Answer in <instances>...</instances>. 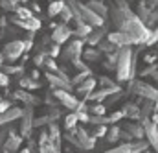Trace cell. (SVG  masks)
Instances as JSON below:
<instances>
[{"label":"cell","mask_w":158,"mask_h":153,"mask_svg":"<svg viewBox=\"0 0 158 153\" xmlns=\"http://www.w3.org/2000/svg\"><path fill=\"white\" fill-rule=\"evenodd\" d=\"M109 15H110V20H112L114 28L118 32L131 35L136 41V44H143L145 39L151 33L149 26H145L140 20V17L131 9L127 0H114L110 9H109Z\"/></svg>","instance_id":"1"},{"label":"cell","mask_w":158,"mask_h":153,"mask_svg":"<svg viewBox=\"0 0 158 153\" xmlns=\"http://www.w3.org/2000/svg\"><path fill=\"white\" fill-rule=\"evenodd\" d=\"M136 59H138V52H132L131 46H119L118 48L116 67H114L118 81L134 79V74H136Z\"/></svg>","instance_id":"2"},{"label":"cell","mask_w":158,"mask_h":153,"mask_svg":"<svg viewBox=\"0 0 158 153\" xmlns=\"http://www.w3.org/2000/svg\"><path fill=\"white\" fill-rule=\"evenodd\" d=\"M64 2H66L68 7L72 9V17H74V22H76V24L85 22V24H88V26H92V28L103 26V20H105V19H101L99 15H96L86 4H83V2H79V0H64Z\"/></svg>","instance_id":"3"},{"label":"cell","mask_w":158,"mask_h":153,"mask_svg":"<svg viewBox=\"0 0 158 153\" xmlns=\"http://www.w3.org/2000/svg\"><path fill=\"white\" fill-rule=\"evenodd\" d=\"M66 140L70 144H74L76 148H79V150H92L96 146V138L92 135H88L83 127H77V125L72 127V129H68Z\"/></svg>","instance_id":"4"},{"label":"cell","mask_w":158,"mask_h":153,"mask_svg":"<svg viewBox=\"0 0 158 153\" xmlns=\"http://www.w3.org/2000/svg\"><path fill=\"white\" fill-rule=\"evenodd\" d=\"M129 92L143 98V100H151L158 103V89H155L153 85L145 83V81H132L131 79V87H129Z\"/></svg>","instance_id":"5"},{"label":"cell","mask_w":158,"mask_h":153,"mask_svg":"<svg viewBox=\"0 0 158 153\" xmlns=\"http://www.w3.org/2000/svg\"><path fill=\"white\" fill-rule=\"evenodd\" d=\"M140 124L143 127V137L147 138V144L153 146L155 153H158V125L151 118H142Z\"/></svg>","instance_id":"6"},{"label":"cell","mask_w":158,"mask_h":153,"mask_svg":"<svg viewBox=\"0 0 158 153\" xmlns=\"http://www.w3.org/2000/svg\"><path fill=\"white\" fill-rule=\"evenodd\" d=\"M147 150V142L143 140H131V142H125V144H119L112 150H107L103 153H142Z\"/></svg>","instance_id":"7"},{"label":"cell","mask_w":158,"mask_h":153,"mask_svg":"<svg viewBox=\"0 0 158 153\" xmlns=\"http://www.w3.org/2000/svg\"><path fill=\"white\" fill-rule=\"evenodd\" d=\"M24 52V42L22 41H11L4 46L2 50V55H4V61H17Z\"/></svg>","instance_id":"8"},{"label":"cell","mask_w":158,"mask_h":153,"mask_svg":"<svg viewBox=\"0 0 158 153\" xmlns=\"http://www.w3.org/2000/svg\"><path fill=\"white\" fill-rule=\"evenodd\" d=\"M22 124H20V137L22 138H26V137H30L31 135V129H33V105H26V107H22Z\"/></svg>","instance_id":"9"},{"label":"cell","mask_w":158,"mask_h":153,"mask_svg":"<svg viewBox=\"0 0 158 153\" xmlns=\"http://www.w3.org/2000/svg\"><path fill=\"white\" fill-rule=\"evenodd\" d=\"M52 96H55L66 109H72V111H76L79 105V100L70 92V90H63V89H53V92H52Z\"/></svg>","instance_id":"10"},{"label":"cell","mask_w":158,"mask_h":153,"mask_svg":"<svg viewBox=\"0 0 158 153\" xmlns=\"http://www.w3.org/2000/svg\"><path fill=\"white\" fill-rule=\"evenodd\" d=\"M9 20H11L15 26H19V28H24V30H28V32H35V30H39V28H40V20L37 19V17L24 19V17H19L17 13H13V15L9 17Z\"/></svg>","instance_id":"11"},{"label":"cell","mask_w":158,"mask_h":153,"mask_svg":"<svg viewBox=\"0 0 158 153\" xmlns=\"http://www.w3.org/2000/svg\"><path fill=\"white\" fill-rule=\"evenodd\" d=\"M46 79L50 81V85L53 89H63V90H70L72 92V83L68 76H59L55 72H46Z\"/></svg>","instance_id":"12"},{"label":"cell","mask_w":158,"mask_h":153,"mask_svg":"<svg viewBox=\"0 0 158 153\" xmlns=\"http://www.w3.org/2000/svg\"><path fill=\"white\" fill-rule=\"evenodd\" d=\"M20 144H22V137L17 135L15 131H9L7 137H6V142H4L2 150H4V153H17L19 148H20Z\"/></svg>","instance_id":"13"},{"label":"cell","mask_w":158,"mask_h":153,"mask_svg":"<svg viewBox=\"0 0 158 153\" xmlns=\"http://www.w3.org/2000/svg\"><path fill=\"white\" fill-rule=\"evenodd\" d=\"M39 153H61V148H57V146L50 140V137H48L46 129H42V131H40V137H39Z\"/></svg>","instance_id":"14"},{"label":"cell","mask_w":158,"mask_h":153,"mask_svg":"<svg viewBox=\"0 0 158 153\" xmlns=\"http://www.w3.org/2000/svg\"><path fill=\"white\" fill-rule=\"evenodd\" d=\"M107 39L110 41V42H114L116 46H132V44H136V41L131 37V35H127V33H123V32H110V33H107Z\"/></svg>","instance_id":"15"},{"label":"cell","mask_w":158,"mask_h":153,"mask_svg":"<svg viewBox=\"0 0 158 153\" xmlns=\"http://www.w3.org/2000/svg\"><path fill=\"white\" fill-rule=\"evenodd\" d=\"M121 89L116 87V89H109V87H101L99 90H92V92H88L86 96H85V100H92V102H103V100H107L110 94H114V92H119Z\"/></svg>","instance_id":"16"},{"label":"cell","mask_w":158,"mask_h":153,"mask_svg":"<svg viewBox=\"0 0 158 153\" xmlns=\"http://www.w3.org/2000/svg\"><path fill=\"white\" fill-rule=\"evenodd\" d=\"M70 35H72V30L66 24H55L53 33H52V41L57 42V44H63V42H66L70 39Z\"/></svg>","instance_id":"17"},{"label":"cell","mask_w":158,"mask_h":153,"mask_svg":"<svg viewBox=\"0 0 158 153\" xmlns=\"http://www.w3.org/2000/svg\"><path fill=\"white\" fill-rule=\"evenodd\" d=\"M83 54V41H72L66 48H64V59L66 61H74V59H79Z\"/></svg>","instance_id":"18"},{"label":"cell","mask_w":158,"mask_h":153,"mask_svg":"<svg viewBox=\"0 0 158 153\" xmlns=\"http://www.w3.org/2000/svg\"><path fill=\"white\" fill-rule=\"evenodd\" d=\"M20 115H22V107H9V109L2 111L0 113V125H7L13 120H19Z\"/></svg>","instance_id":"19"},{"label":"cell","mask_w":158,"mask_h":153,"mask_svg":"<svg viewBox=\"0 0 158 153\" xmlns=\"http://www.w3.org/2000/svg\"><path fill=\"white\" fill-rule=\"evenodd\" d=\"M86 6H88L96 15H99L101 19H107V15H109V7L103 4V0H90V2H86Z\"/></svg>","instance_id":"20"},{"label":"cell","mask_w":158,"mask_h":153,"mask_svg":"<svg viewBox=\"0 0 158 153\" xmlns=\"http://www.w3.org/2000/svg\"><path fill=\"white\" fill-rule=\"evenodd\" d=\"M96 85H98V79H94V77L88 76V77H85V79L77 85V92H79V94H83V96H86L88 92H92V90H94V87H96Z\"/></svg>","instance_id":"21"},{"label":"cell","mask_w":158,"mask_h":153,"mask_svg":"<svg viewBox=\"0 0 158 153\" xmlns=\"http://www.w3.org/2000/svg\"><path fill=\"white\" fill-rule=\"evenodd\" d=\"M48 137H50V140L57 146V148H61V133H59V125L55 124V122H50L48 124Z\"/></svg>","instance_id":"22"},{"label":"cell","mask_w":158,"mask_h":153,"mask_svg":"<svg viewBox=\"0 0 158 153\" xmlns=\"http://www.w3.org/2000/svg\"><path fill=\"white\" fill-rule=\"evenodd\" d=\"M105 33H107V30H105L103 26H99V30H96V32H92V30H90V33H88L85 39H86V42H88L90 46H96L98 42H101V39H103Z\"/></svg>","instance_id":"23"},{"label":"cell","mask_w":158,"mask_h":153,"mask_svg":"<svg viewBox=\"0 0 158 153\" xmlns=\"http://www.w3.org/2000/svg\"><path fill=\"white\" fill-rule=\"evenodd\" d=\"M121 113H123V116H127V118L138 120L140 118V105H136V103H125L123 109H121Z\"/></svg>","instance_id":"24"},{"label":"cell","mask_w":158,"mask_h":153,"mask_svg":"<svg viewBox=\"0 0 158 153\" xmlns=\"http://www.w3.org/2000/svg\"><path fill=\"white\" fill-rule=\"evenodd\" d=\"M125 131H129V133L132 135V138H138V140L143 138V127H142V124H132V122H129V124H125Z\"/></svg>","instance_id":"25"},{"label":"cell","mask_w":158,"mask_h":153,"mask_svg":"<svg viewBox=\"0 0 158 153\" xmlns=\"http://www.w3.org/2000/svg\"><path fill=\"white\" fill-rule=\"evenodd\" d=\"M15 98H17V100H22L26 105H37V103H39V100H37L33 94L26 92V90H17V92H15Z\"/></svg>","instance_id":"26"},{"label":"cell","mask_w":158,"mask_h":153,"mask_svg":"<svg viewBox=\"0 0 158 153\" xmlns=\"http://www.w3.org/2000/svg\"><path fill=\"white\" fill-rule=\"evenodd\" d=\"M153 113H155V102L145 100V102L142 103V107H140V120H142V118H151Z\"/></svg>","instance_id":"27"},{"label":"cell","mask_w":158,"mask_h":153,"mask_svg":"<svg viewBox=\"0 0 158 153\" xmlns=\"http://www.w3.org/2000/svg\"><path fill=\"white\" fill-rule=\"evenodd\" d=\"M149 15H151V7L142 0V2L138 4V17H140V20L145 24V22H147V19H149Z\"/></svg>","instance_id":"28"},{"label":"cell","mask_w":158,"mask_h":153,"mask_svg":"<svg viewBox=\"0 0 158 153\" xmlns=\"http://www.w3.org/2000/svg\"><path fill=\"white\" fill-rule=\"evenodd\" d=\"M88 122L92 125H107V124H110V118L105 115H92L88 116Z\"/></svg>","instance_id":"29"},{"label":"cell","mask_w":158,"mask_h":153,"mask_svg":"<svg viewBox=\"0 0 158 153\" xmlns=\"http://www.w3.org/2000/svg\"><path fill=\"white\" fill-rule=\"evenodd\" d=\"M90 30H92V26H88V24H85V22H79L77 28L72 32V35H77V37L85 39L88 33H90Z\"/></svg>","instance_id":"30"},{"label":"cell","mask_w":158,"mask_h":153,"mask_svg":"<svg viewBox=\"0 0 158 153\" xmlns=\"http://www.w3.org/2000/svg\"><path fill=\"white\" fill-rule=\"evenodd\" d=\"M20 87H22V89H28V90H33V89H39V83L33 81L31 76H24L20 79Z\"/></svg>","instance_id":"31"},{"label":"cell","mask_w":158,"mask_h":153,"mask_svg":"<svg viewBox=\"0 0 158 153\" xmlns=\"http://www.w3.org/2000/svg\"><path fill=\"white\" fill-rule=\"evenodd\" d=\"M63 6H64V0H53V2L50 4V7H48V15H50V17L59 15V11H61Z\"/></svg>","instance_id":"32"},{"label":"cell","mask_w":158,"mask_h":153,"mask_svg":"<svg viewBox=\"0 0 158 153\" xmlns=\"http://www.w3.org/2000/svg\"><path fill=\"white\" fill-rule=\"evenodd\" d=\"M98 44H99V52H105V54H112L114 50H118V46L114 42H110L109 39L103 41V42H98Z\"/></svg>","instance_id":"33"},{"label":"cell","mask_w":158,"mask_h":153,"mask_svg":"<svg viewBox=\"0 0 158 153\" xmlns=\"http://www.w3.org/2000/svg\"><path fill=\"white\" fill-rule=\"evenodd\" d=\"M77 113L76 111H72V115H68L66 118H64V127L66 129H72V127H76L77 125Z\"/></svg>","instance_id":"34"},{"label":"cell","mask_w":158,"mask_h":153,"mask_svg":"<svg viewBox=\"0 0 158 153\" xmlns=\"http://www.w3.org/2000/svg\"><path fill=\"white\" fill-rule=\"evenodd\" d=\"M0 6H2L6 11L15 13V9L19 7V0H0Z\"/></svg>","instance_id":"35"},{"label":"cell","mask_w":158,"mask_h":153,"mask_svg":"<svg viewBox=\"0 0 158 153\" xmlns=\"http://www.w3.org/2000/svg\"><path fill=\"white\" fill-rule=\"evenodd\" d=\"M107 140L109 142H116V140H119V129L116 127V125H112L110 129H107Z\"/></svg>","instance_id":"36"},{"label":"cell","mask_w":158,"mask_h":153,"mask_svg":"<svg viewBox=\"0 0 158 153\" xmlns=\"http://www.w3.org/2000/svg\"><path fill=\"white\" fill-rule=\"evenodd\" d=\"M15 13H17L19 17H24V19H31V17H35L33 11H31L30 7H22V6H19V7L15 9Z\"/></svg>","instance_id":"37"},{"label":"cell","mask_w":158,"mask_h":153,"mask_svg":"<svg viewBox=\"0 0 158 153\" xmlns=\"http://www.w3.org/2000/svg\"><path fill=\"white\" fill-rule=\"evenodd\" d=\"M59 15L63 17V20H64V22H68V20H72V19H74V17H72V9L68 7V4H66V2H64V6L61 7Z\"/></svg>","instance_id":"38"},{"label":"cell","mask_w":158,"mask_h":153,"mask_svg":"<svg viewBox=\"0 0 158 153\" xmlns=\"http://www.w3.org/2000/svg\"><path fill=\"white\" fill-rule=\"evenodd\" d=\"M0 70L4 72V74H20L22 72V67H9V65H0Z\"/></svg>","instance_id":"39"},{"label":"cell","mask_w":158,"mask_h":153,"mask_svg":"<svg viewBox=\"0 0 158 153\" xmlns=\"http://www.w3.org/2000/svg\"><path fill=\"white\" fill-rule=\"evenodd\" d=\"M158 42V28H155V30H151V33H149V37L145 39V46H153V44H156Z\"/></svg>","instance_id":"40"},{"label":"cell","mask_w":158,"mask_h":153,"mask_svg":"<svg viewBox=\"0 0 158 153\" xmlns=\"http://www.w3.org/2000/svg\"><path fill=\"white\" fill-rule=\"evenodd\" d=\"M99 85H101V87H109V89H116V87H119L118 83H114L110 77H107V76L99 77Z\"/></svg>","instance_id":"41"},{"label":"cell","mask_w":158,"mask_h":153,"mask_svg":"<svg viewBox=\"0 0 158 153\" xmlns=\"http://www.w3.org/2000/svg\"><path fill=\"white\" fill-rule=\"evenodd\" d=\"M81 55H85V57H86V61H94V59H98V57H99V50L90 48V50H85Z\"/></svg>","instance_id":"42"},{"label":"cell","mask_w":158,"mask_h":153,"mask_svg":"<svg viewBox=\"0 0 158 153\" xmlns=\"http://www.w3.org/2000/svg\"><path fill=\"white\" fill-rule=\"evenodd\" d=\"M88 76H90V70H81V72H79L74 79H70V83H72V85H79L85 77H88Z\"/></svg>","instance_id":"43"},{"label":"cell","mask_w":158,"mask_h":153,"mask_svg":"<svg viewBox=\"0 0 158 153\" xmlns=\"http://www.w3.org/2000/svg\"><path fill=\"white\" fill-rule=\"evenodd\" d=\"M107 133V125H94V131H92V137L98 138V137H103Z\"/></svg>","instance_id":"44"},{"label":"cell","mask_w":158,"mask_h":153,"mask_svg":"<svg viewBox=\"0 0 158 153\" xmlns=\"http://www.w3.org/2000/svg\"><path fill=\"white\" fill-rule=\"evenodd\" d=\"M156 67H158L156 63H149V67H145V68L142 70V76H143V77H145V76H151V74L156 70Z\"/></svg>","instance_id":"45"},{"label":"cell","mask_w":158,"mask_h":153,"mask_svg":"<svg viewBox=\"0 0 158 153\" xmlns=\"http://www.w3.org/2000/svg\"><path fill=\"white\" fill-rule=\"evenodd\" d=\"M105 109H107V107H105L103 103H98V105H94L90 111H92V115H105Z\"/></svg>","instance_id":"46"},{"label":"cell","mask_w":158,"mask_h":153,"mask_svg":"<svg viewBox=\"0 0 158 153\" xmlns=\"http://www.w3.org/2000/svg\"><path fill=\"white\" fill-rule=\"evenodd\" d=\"M72 67H76L77 70H90V68H88V67H86V65H85V63L81 61V57H79V59H74V61H72Z\"/></svg>","instance_id":"47"},{"label":"cell","mask_w":158,"mask_h":153,"mask_svg":"<svg viewBox=\"0 0 158 153\" xmlns=\"http://www.w3.org/2000/svg\"><path fill=\"white\" fill-rule=\"evenodd\" d=\"M7 133H9V131H7L6 127H2V125H0V150H2V146H4V142H6Z\"/></svg>","instance_id":"48"},{"label":"cell","mask_w":158,"mask_h":153,"mask_svg":"<svg viewBox=\"0 0 158 153\" xmlns=\"http://www.w3.org/2000/svg\"><path fill=\"white\" fill-rule=\"evenodd\" d=\"M119 140H125V142H131L132 140V135L129 131H119Z\"/></svg>","instance_id":"49"},{"label":"cell","mask_w":158,"mask_h":153,"mask_svg":"<svg viewBox=\"0 0 158 153\" xmlns=\"http://www.w3.org/2000/svg\"><path fill=\"white\" fill-rule=\"evenodd\" d=\"M109 118H110V124H114V122H118V120L123 118V113H121V111H116V113H112Z\"/></svg>","instance_id":"50"},{"label":"cell","mask_w":158,"mask_h":153,"mask_svg":"<svg viewBox=\"0 0 158 153\" xmlns=\"http://www.w3.org/2000/svg\"><path fill=\"white\" fill-rule=\"evenodd\" d=\"M7 83H9V77H7V74H4V72L0 70V87H7Z\"/></svg>","instance_id":"51"},{"label":"cell","mask_w":158,"mask_h":153,"mask_svg":"<svg viewBox=\"0 0 158 153\" xmlns=\"http://www.w3.org/2000/svg\"><path fill=\"white\" fill-rule=\"evenodd\" d=\"M77 113V120L79 122H88V115H86V111H76Z\"/></svg>","instance_id":"52"},{"label":"cell","mask_w":158,"mask_h":153,"mask_svg":"<svg viewBox=\"0 0 158 153\" xmlns=\"http://www.w3.org/2000/svg\"><path fill=\"white\" fill-rule=\"evenodd\" d=\"M55 55H59V44L57 42H53V46L50 48V57H55Z\"/></svg>","instance_id":"53"},{"label":"cell","mask_w":158,"mask_h":153,"mask_svg":"<svg viewBox=\"0 0 158 153\" xmlns=\"http://www.w3.org/2000/svg\"><path fill=\"white\" fill-rule=\"evenodd\" d=\"M9 107H11V103H9L7 100H0V113L6 111V109H9Z\"/></svg>","instance_id":"54"},{"label":"cell","mask_w":158,"mask_h":153,"mask_svg":"<svg viewBox=\"0 0 158 153\" xmlns=\"http://www.w3.org/2000/svg\"><path fill=\"white\" fill-rule=\"evenodd\" d=\"M44 59H46V55H44V54H39V55L35 57V63H37V67H42V65H44Z\"/></svg>","instance_id":"55"},{"label":"cell","mask_w":158,"mask_h":153,"mask_svg":"<svg viewBox=\"0 0 158 153\" xmlns=\"http://www.w3.org/2000/svg\"><path fill=\"white\" fill-rule=\"evenodd\" d=\"M151 120L158 125V103H155V113H153V116H151Z\"/></svg>","instance_id":"56"},{"label":"cell","mask_w":158,"mask_h":153,"mask_svg":"<svg viewBox=\"0 0 158 153\" xmlns=\"http://www.w3.org/2000/svg\"><path fill=\"white\" fill-rule=\"evenodd\" d=\"M155 59H156L155 54H153V55H145V63H155Z\"/></svg>","instance_id":"57"},{"label":"cell","mask_w":158,"mask_h":153,"mask_svg":"<svg viewBox=\"0 0 158 153\" xmlns=\"http://www.w3.org/2000/svg\"><path fill=\"white\" fill-rule=\"evenodd\" d=\"M151 77H153V79H155V83H156V85H158V70H155V72H153V74H151Z\"/></svg>","instance_id":"58"},{"label":"cell","mask_w":158,"mask_h":153,"mask_svg":"<svg viewBox=\"0 0 158 153\" xmlns=\"http://www.w3.org/2000/svg\"><path fill=\"white\" fill-rule=\"evenodd\" d=\"M17 153H31V148H24V150H20V151Z\"/></svg>","instance_id":"59"},{"label":"cell","mask_w":158,"mask_h":153,"mask_svg":"<svg viewBox=\"0 0 158 153\" xmlns=\"http://www.w3.org/2000/svg\"><path fill=\"white\" fill-rule=\"evenodd\" d=\"M31 77L37 79V77H39V70H33V72H31Z\"/></svg>","instance_id":"60"},{"label":"cell","mask_w":158,"mask_h":153,"mask_svg":"<svg viewBox=\"0 0 158 153\" xmlns=\"http://www.w3.org/2000/svg\"><path fill=\"white\" fill-rule=\"evenodd\" d=\"M4 63V55H2V52H0V65Z\"/></svg>","instance_id":"61"},{"label":"cell","mask_w":158,"mask_h":153,"mask_svg":"<svg viewBox=\"0 0 158 153\" xmlns=\"http://www.w3.org/2000/svg\"><path fill=\"white\" fill-rule=\"evenodd\" d=\"M142 153H151V151H147V150H145V151H142Z\"/></svg>","instance_id":"62"},{"label":"cell","mask_w":158,"mask_h":153,"mask_svg":"<svg viewBox=\"0 0 158 153\" xmlns=\"http://www.w3.org/2000/svg\"><path fill=\"white\" fill-rule=\"evenodd\" d=\"M19 2H28V0H19Z\"/></svg>","instance_id":"63"}]
</instances>
